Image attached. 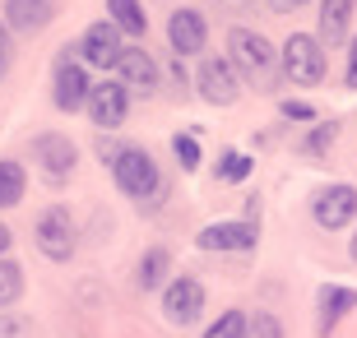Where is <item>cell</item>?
<instances>
[{"label": "cell", "instance_id": "cell-1", "mask_svg": "<svg viewBox=\"0 0 357 338\" xmlns=\"http://www.w3.org/2000/svg\"><path fill=\"white\" fill-rule=\"evenodd\" d=\"M227 56H232V66L241 70L246 84L274 89V47L255 28H227Z\"/></svg>", "mask_w": 357, "mask_h": 338}, {"label": "cell", "instance_id": "cell-2", "mask_svg": "<svg viewBox=\"0 0 357 338\" xmlns=\"http://www.w3.org/2000/svg\"><path fill=\"white\" fill-rule=\"evenodd\" d=\"M112 176H116V190L121 195L139 199V204H153V199L162 195V171L158 162H153V153L149 148H135V144H126V153L112 162Z\"/></svg>", "mask_w": 357, "mask_h": 338}, {"label": "cell", "instance_id": "cell-3", "mask_svg": "<svg viewBox=\"0 0 357 338\" xmlns=\"http://www.w3.org/2000/svg\"><path fill=\"white\" fill-rule=\"evenodd\" d=\"M89 98H93V79L79 61V42H75V47H66L56 56V66H52V102L61 112H79V107H89Z\"/></svg>", "mask_w": 357, "mask_h": 338}, {"label": "cell", "instance_id": "cell-4", "mask_svg": "<svg viewBox=\"0 0 357 338\" xmlns=\"http://www.w3.org/2000/svg\"><path fill=\"white\" fill-rule=\"evenodd\" d=\"M325 70H330V61H325V42L316 33H292L283 42V75L292 84L316 89V84H325Z\"/></svg>", "mask_w": 357, "mask_h": 338}, {"label": "cell", "instance_id": "cell-5", "mask_svg": "<svg viewBox=\"0 0 357 338\" xmlns=\"http://www.w3.org/2000/svg\"><path fill=\"white\" fill-rule=\"evenodd\" d=\"M33 241H38V250L47 255V260H56V264L75 260V246H79V236H75V218H70V208H66V204L42 208L38 227H33Z\"/></svg>", "mask_w": 357, "mask_h": 338}, {"label": "cell", "instance_id": "cell-6", "mask_svg": "<svg viewBox=\"0 0 357 338\" xmlns=\"http://www.w3.org/2000/svg\"><path fill=\"white\" fill-rule=\"evenodd\" d=\"M195 84H199V98L209 107H232L241 98V70L232 66V56H204L199 61V75H195Z\"/></svg>", "mask_w": 357, "mask_h": 338}, {"label": "cell", "instance_id": "cell-7", "mask_svg": "<svg viewBox=\"0 0 357 338\" xmlns=\"http://www.w3.org/2000/svg\"><path fill=\"white\" fill-rule=\"evenodd\" d=\"M75 162H79V148H75L70 135L47 130V135L33 139V167L42 171V181H52V185L70 181V176H75Z\"/></svg>", "mask_w": 357, "mask_h": 338}, {"label": "cell", "instance_id": "cell-8", "mask_svg": "<svg viewBox=\"0 0 357 338\" xmlns=\"http://www.w3.org/2000/svg\"><path fill=\"white\" fill-rule=\"evenodd\" d=\"M126 52H130V47H126V33H121L112 19H98V24L84 28V38H79V61H84V66L116 70Z\"/></svg>", "mask_w": 357, "mask_h": 338}, {"label": "cell", "instance_id": "cell-9", "mask_svg": "<svg viewBox=\"0 0 357 338\" xmlns=\"http://www.w3.org/2000/svg\"><path fill=\"white\" fill-rule=\"evenodd\" d=\"M311 218H316L325 232H339V227H348V222L357 218V185H348V181L320 185L316 195H311Z\"/></svg>", "mask_w": 357, "mask_h": 338}, {"label": "cell", "instance_id": "cell-10", "mask_svg": "<svg viewBox=\"0 0 357 338\" xmlns=\"http://www.w3.org/2000/svg\"><path fill=\"white\" fill-rule=\"evenodd\" d=\"M204 315V287H199V278H172V283L162 287V320L176 329H190Z\"/></svg>", "mask_w": 357, "mask_h": 338}, {"label": "cell", "instance_id": "cell-11", "mask_svg": "<svg viewBox=\"0 0 357 338\" xmlns=\"http://www.w3.org/2000/svg\"><path fill=\"white\" fill-rule=\"evenodd\" d=\"M89 121L98 125V130H116V125H126V116H130V89L126 84H93V98H89Z\"/></svg>", "mask_w": 357, "mask_h": 338}, {"label": "cell", "instance_id": "cell-12", "mask_svg": "<svg viewBox=\"0 0 357 338\" xmlns=\"http://www.w3.org/2000/svg\"><path fill=\"white\" fill-rule=\"evenodd\" d=\"M199 250H255L260 246V227L251 218H227V222H209L195 236Z\"/></svg>", "mask_w": 357, "mask_h": 338}, {"label": "cell", "instance_id": "cell-13", "mask_svg": "<svg viewBox=\"0 0 357 338\" xmlns=\"http://www.w3.org/2000/svg\"><path fill=\"white\" fill-rule=\"evenodd\" d=\"M167 42H172V56H199L209 47V24L199 10H172L167 19Z\"/></svg>", "mask_w": 357, "mask_h": 338}, {"label": "cell", "instance_id": "cell-14", "mask_svg": "<svg viewBox=\"0 0 357 338\" xmlns=\"http://www.w3.org/2000/svg\"><path fill=\"white\" fill-rule=\"evenodd\" d=\"M316 311H320L316 334H320V338H330L334 329H339V320L357 311V287H344V283H320V292H316Z\"/></svg>", "mask_w": 357, "mask_h": 338}, {"label": "cell", "instance_id": "cell-15", "mask_svg": "<svg viewBox=\"0 0 357 338\" xmlns=\"http://www.w3.org/2000/svg\"><path fill=\"white\" fill-rule=\"evenodd\" d=\"M56 10H61V0H5V24L14 33L33 38V33H42L56 19Z\"/></svg>", "mask_w": 357, "mask_h": 338}, {"label": "cell", "instance_id": "cell-16", "mask_svg": "<svg viewBox=\"0 0 357 338\" xmlns=\"http://www.w3.org/2000/svg\"><path fill=\"white\" fill-rule=\"evenodd\" d=\"M121 84L130 93H139V98H153L158 93V61L144 52V47H130V52L121 56Z\"/></svg>", "mask_w": 357, "mask_h": 338}, {"label": "cell", "instance_id": "cell-17", "mask_svg": "<svg viewBox=\"0 0 357 338\" xmlns=\"http://www.w3.org/2000/svg\"><path fill=\"white\" fill-rule=\"evenodd\" d=\"M353 10H357V0H320V33L316 38L325 42V47H339V42L348 38Z\"/></svg>", "mask_w": 357, "mask_h": 338}, {"label": "cell", "instance_id": "cell-18", "mask_svg": "<svg viewBox=\"0 0 357 338\" xmlns=\"http://www.w3.org/2000/svg\"><path fill=\"white\" fill-rule=\"evenodd\" d=\"M167 269H172V250H167V246H149L144 255H139V269H135L139 292H158V287H167V283H172Z\"/></svg>", "mask_w": 357, "mask_h": 338}, {"label": "cell", "instance_id": "cell-19", "mask_svg": "<svg viewBox=\"0 0 357 338\" xmlns=\"http://www.w3.org/2000/svg\"><path fill=\"white\" fill-rule=\"evenodd\" d=\"M107 19L126 33V38H144L149 33V14L139 0H107Z\"/></svg>", "mask_w": 357, "mask_h": 338}, {"label": "cell", "instance_id": "cell-20", "mask_svg": "<svg viewBox=\"0 0 357 338\" xmlns=\"http://www.w3.org/2000/svg\"><path fill=\"white\" fill-rule=\"evenodd\" d=\"M251 171H255V158L251 153H241V148H223V158H218L213 176H218L223 185H241Z\"/></svg>", "mask_w": 357, "mask_h": 338}, {"label": "cell", "instance_id": "cell-21", "mask_svg": "<svg viewBox=\"0 0 357 338\" xmlns=\"http://www.w3.org/2000/svg\"><path fill=\"white\" fill-rule=\"evenodd\" d=\"M24 190H28L24 167H19L14 158H5V162H0V204H5V208H14L19 199H24Z\"/></svg>", "mask_w": 357, "mask_h": 338}, {"label": "cell", "instance_id": "cell-22", "mask_svg": "<svg viewBox=\"0 0 357 338\" xmlns=\"http://www.w3.org/2000/svg\"><path fill=\"white\" fill-rule=\"evenodd\" d=\"M334 139H339V121H316L311 135L297 144V153H302V158H320V153H330Z\"/></svg>", "mask_w": 357, "mask_h": 338}, {"label": "cell", "instance_id": "cell-23", "mask_svg": "<svg viewBox=\"0 0 357 338\" xmlns=\"http://www.w3.org/2000/svg\"><path fill=\"white\" fill-rule=\"evenodd\" d=\"M19 297H24V264H14L10 255H5V260H0V311H10Z\"/></svg>", "mask_w": 357, "mask_h": 338}, {"label": "cell", "instance_id": "cell-24", "mask_svg": "<svg viewBox=\"0 0 357 338\" xmlns=\"http://www.w3.org/2000/svg\"><path fill=\"white\" fill-rule=\"evenodd\" d=\"M246 320H251V315H241V311H223L209 329H204V338H246Z\"/></svg>", "mask_w": 357, "mask_h": 338}, {"label": "cell", "instance_id": "cell-25", "mask_svg": "<svg viewBox=\"0 0 357 338\" xmlns=\"http://www.w3.org/2000/svg\"><path fill=\"white\" fill-rule=\"evenodd\" d=\"M172 153H176V162H181V171H199V139L190 130L172 135Z\"/></svg>", "mask_w": 357, "mask_h": 338}, {"label": "cell", "instance_id": "cell-26", "mask_svg": "<svg viewBox=\"0 0 357 338\" xmlns=\"http://www.w3.org/2000/svg\"><path fill=\"white\" fill-rule=\"evenodd\" d=\"M246 338H283V325H278V315L255 311L251 320H246Z\"/></svg>", "mask_w": 357, "mask_h": 338}, {"label": "cell", "instance_id": "cell-27", "mask_svg": "<svg viewBox=\"0 0 357 338\" xmlns=\"http://www.w3.org/2000/svg\"><path fill=\"white\" fill-rule=\"evenodd\" d=\"M0 338H33V325L10 311H0Z\"/></svg>", "mask_w": 357, "mask_h": 338}, {"label": "cell", "instance_id": "cell-28", "mask_svg": "<svg viewBox=\"0 0 357 338\" xmlns=\"http://www.w3.org/2000/svg\"><path fill=\"white\" fill-rule=\"evenodd\" d=\"M278 112H283L288 121H316V107L302 102V98H283V102H278Z\"/></svg>", "mask_w": 357, "mask_h": 338}, {"label": "cell", "instance_id": "cell-29", "mask_svg": "<svg viewBox=\"0 0 357 338\" xmlns=\"http://www.w3.org/2000/svg\"><path fill=\"white\" fill-rule=\"evenodd\" d=\"M10 33H14V28L0 19V79L10 75V66H14V38H10Z\"/></svg>", "mask_w": 357, "mask_h": 338}, {"label": "cell", "instance_id": "cell-30", "mask_svg": "<svg viewBox=\"0 0 357 338\" xmlns=\"http://www.w3.org/2000/svg\"><path fill=\"white\" fill-rule=\"evenodd\" d=\"M121 153H126V144H116V139H98V158H102V167H107V162H116Z\"/></svg>", "mask_w": 357, "mask_h": 338}, {"label": "cell", "instance_id": "cell-31", "mask_svg": "<svg viewBox=\"0 0 357 338\" xmlns=\"http://www.w3.org/2000/svg\"><path fill=\"white\" fill-rule=\"evenodd\" d=\"M344 84H348V89H357V38L348 42V70H344Z\"/></svg>", "mask_w": 357, "mask_h": 338}, {"label": "cell", "instance_id": "cell-32", "mask_svg": "<svg viewBox=\"0 0 357 338\" xmlns=\"http://www.w3.org/2000/svg\"><path fill=\"white\" fill-rule=\"evenodd\" d=\"M306 0H269V10L274 14H288V10H302Z\"/></svg>", "mask_w": 357, "mask_h": 338}, {"label": "cell", "instance_id": "cell-33", "mask_svg": "<svg viewBox=\"0 0 357 338\" xmlns=\"http://www.w3.org/2000/svg\"><path fill=\"white\" fill-rule=\"evenodd\" d=\"M10 241H14V232H10V227H5V222H0V260L10 255Z\"/></svg>", "mask_w": 357, "mask_h": 338}, {"label": "cell", "instance_id": "cell-34", "mask_svg": "<svg viewBox=\"0 0 357 338\" xmlns=\"http://www.w3.org/2000/svg\"><path fill=\"white\" fill-rule=\"evenodd\" d=\"M348 255H353V260H357V232H353V241H348Z\"/></svg>", "mask_w": 357, "mask_h": 338}, {"label": "cell", "instance_id": "cell-35", "mask_svg": "<svg viewBox=\"0 0 357 338\" xmlns=\"http://www.w3.org/2000/svg\"><path fill=\"white\" fill-rule=\"evenodd\" d=\"M0 208H5V204H0Z\"/></svg>", "mask_w": 357, "mask_h": 338}]
</instances>
